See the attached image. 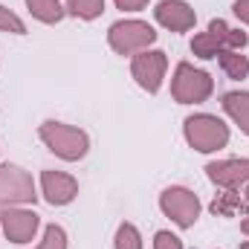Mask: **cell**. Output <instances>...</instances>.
<instances>
[{"mask_svg": "<svg viewBox=\"0 0 249 249\" xmlns=\"http://www.w3.org/2000/svg\"><path fill=\"white\" fill-rule=\"evenodd\" d=\"M0 229L6 235V241L12 244H32L38 229H41V217L35 209H20V206H6L0 214Z\"/></svg>", "mask_w": 249, "mask_h": 249, "instance_id": "obj_8", "label": "cell"}, {"mask_svg": "<svg viewBox=\"0 0 249 249\" xmlns=\"http://www.w3.org/2000/svg\"><path fill=\"white\" fill-rule=\"evenodd\" d=\"M38 136L41 142L58 157L64 162H78L87 157L90 151V136L75 127V124H67V122H55V119H47V122L38 124Z\"/></svg>", "mask_w": 249, "mask_h": 249, "instance_id": "obj_1", "label": "cell"}, {"mask_svg": "<svg viewBox=\"0 0 249 249\" xmlns=\"http://www.w3.org/2000/svg\"><path fill=\"white\" fill-rule=\"evenodd\" d=\"M67 15L78 20H96L105 15V0H67Z\"/></svg>", "mask_w": 249, "mask_h": 249, "instance_id": "obj_16", "label": "cell"}, {"mask_svg": "<svg viewBox=\"0 0 249 249\" xmlns=\"http://www.w3.org/2000/svg\"><path fill=\"white\" fill-rule=\"evenodd\" d=\"M32 249H67V232H64V226L50 223L44 229V238L38 241V247H32Z\"/></svg>", "mask_w": 249, "mask_h": 249, "instance_id": "obj_18", "label": "cell"}, {"mask_svg": "<svg viewBox=\"0 0 249 249\" xmlns=\"http://www.w3.org/2000/svg\"><path fill=\"white\" fill-rule=\"evenodd\" d=\"M35 183L32 177L18 168V165H0V203H12V206H20V203H35Z\"/></svg>", "mask_w": 249, "mask_h": 249, "instance_id": "obj_9", "label": "cell"}, {"mask_svg": "<svg viewBox=\"0 0 249 249\" xmlns=\"http://www.w3.org/2000/svg\"><path fill=\"white\" fill-rule=\"evenodd\" d=\"M107 44L116 55H130L133 58L136 53H145L157 44V29L148 20L124 18V20H116L107 29Z\"/></svg>", "mask_w": 249, "mask_h": 249, "instance_id": "obj_4", "label": "cell"}, {"mask_svg": "<svg viewBox=\"0 0 249 249\" xmlns=\"http://www.w3.org/2000/svg\"><path fill=\"white\" fill-rule=\"evenodd\" d=\"M142 235H139V229L133 226V223H119V229H116V238H113V249H142Z\"/></svg>", "mask_w": 249, "mask_h": 249, "instance_id": "obj_17", "label": "cell"}, {"mask_svg": "<svg viewBox=\"0 0 249 249\" xmlns=\"http://www.w3.org/2000/svg\"><path fill=\"white\" fill-rule=\"evenodd\" d=\"M232 12H235L238 20H244L249 26V0H235V3H232Z\"/></svg>", "mask_w": 249, "mask_h": 249, "instance_id": "obj_22", "label": "cell"}, {"mask_svg": "<svg viewBox=\"0 0 249 249\" xmlns=\"http://www.w3.org/2000/svg\"><path fill=\"white\" fill-rule=\"evenodd\" d=\"M214 93V78L194 64L180 61L171 75V96L177 105H203Z\"/></svg>", "mask_w": 249, "mask_h": 249, "instance_id": "obj_5", "label": "cell"}, {"mask_svg": "<svg viewBox=\"0 0 249 249\" xmlns=\"http://www.w3.org/2000/svg\"><path fill=\"white\" fill-rule=\"evenodd\" d=\"M206 177L220 188H238L249 183V160L235 157V160H214L206 165Z\"/></svg>", "mask_w": 249, "mask_h": 249, "instance_id": "obj_12", "label": "cell"}, {"mask_svg": "<svg viewBox=\"0 0 249 249\" xmlns=\"http://www.w3.org/2000/svg\"><path fill=\"white\" fill-rule=\"evenodd\" d=\"M241 232H244V235H249V217H244V223H241Z\"/></svg>", "mask_w": 249, "mask_h": 249, "instance_id": "obj_23", "label": "cell"}, {"mask_svg": "<svg viewBox=\"0 0 249 249\" xmlns=\"http://www.w3.org/2000/svg\"><path fill=\"white\" fill-rule=\"evenodd\" d=\"M154 249H183V241H180L174 232L160 229V232L154 235Z\"/></svg>", "mask_w": 249, "mask_h": 249, "instance_id": "obj_20", "label": "cell"}, {"mask_svg": "<svg viewBox=\"0 0 249 249\" xmlns=\"http://www.w3.org/2000/svg\"><path fill=\"white\" fill-rule=\"evenodd\" d=\"M41 197L50 206H70L78 197V180L72 174L44 168L41 171Z\"/></svg>", "mask_w": 249, "mask_h": 249, "instance_id": "obj_10", "label": "cell"}, {"mask_svg": "<svg viewBox=\"0 0 249 249\" xmlns=\"http://www.w3.org/2000/svg\"><path fill=\"white\" fill-rule=\"evenodd\" d=\"M183 136L197 154H217L229 145V124L212 113H194L183 122Z\"/></svg>", "mask_w": 249, "mask_h": 249, "instance_id": "obj_2", "label": "cell"}, {"mask_svg": "<svg viewBox=\"0 0 249 249\" xmlns=\"http://www.w3.org/2000/svg\"><path fill=\"white\" fill-rule=\"evenodd\" d=\"M241 249H249V241H247V244H241Z\"/></svg>", "mask_w": 249, "mask_h": 249, "instance_id": "obj_24", "label": "cell"}, {"mask_svg": "<svg viewBox=\"0 0 249 249\" xmlns=\"http://www.w3.org/2000/svg\"><path fill=\"white\" fill-rule=\"evenodd\" d=\"M247 44H249L247 32L232 29L226 20L214 18L206 32H200V35L191 38V53H194L197 58H203V61H212V58H217L220 53H226V50H244Z\"/></svg>", "mask_w": 249, "mask_h": 249, "instance_id": "obj_3", "label": "cell"}, {"mask_svg": "<svg viewBox=\"0 0 249 249\" xmlns=\"http://www.w3.org/2000/svg\"><path fill=\"white\" fill-rule=\"evenodd\" d=\"M0 32H9V35H26V23L9 9L0 3Z\"/></svg>", "mask_w": 249, "mask_h": 249, "instance_id": "obj_19", "label": "cell"}, {"mask_svg": "<svg viewBox=\"0 0 249 249\" xmlns=\"http://www.w3.org/2000/svg\"><path fill=\"white\" fill-rule=\"evenodd\" d=\"M116 3V9H122V12H142L151 0H113Z\"/></svg>", "mask_w": 249, "mask_h": 249, "instance_id": "obj_21", "label": "cell"}, {"mask_svg": "<svg viewBox=\"0 0 249 249\" xmlns=\"http://www.w3.org/2000/svg\"><path fill=\"white\" fill-rule=\"evenodd\" d=\"M217 61H220V70H223L232 81H244L249 75V58L241 50H226V53L217 55Z\"/></svg>", "mask_w": 249, "mask_h": 249, "instance_id": "obj_15", "label": "cell"}, {"mask_svg": "<svg viewBox=\"0 0 249 249\" xmlns=\"http://www.w3.org/2000/svg\"><path fill=\"white\" fill-rule=\"evenodd\" d=\"M165 72H168V55L162 50H145V53H136L130 58V75L133 81L145 90V93H160L162 81H165Z\"/></svg>", "mask_w": 249, "mask_h": 249, "instance_id": "obj_7", "label": "cell"}, {"mask_svg": "<svg viewBox=\"0 0 249 249\" xmlns=\"http://www.w3.org/2000/svg\"><path fill=\"white\" fill-rule=\"evenodd\" d=\"M26 9L35 20L53 26V23H61L64 15H67V6L61 0H26Z\"/></svg>", "mask_w": 249, "mask_h": 249, "instance_id": "obj_14", "label": "cell"}, {"mask_svg": "<svg viewBox=\"0 0 249 249\" xmlns=\"http://www.w3.org/2000/svg\"><path fill=\"white\" fill-rule=\"evenodd\" d=\"M223 110L232 122L249 136V90H232L223 96Z\"/></svg>", "mask_w": 249, "mask_h": 249, "instance_id": "obj_13", "label": "cell"}, {"mask_svg": "<svg viewBox=\"0 0 249 249\" xmlns=\"http://www.w3.org/2000/svg\"><path fill=\"white\" fill-rule=\"evenodd\" d=\"M154 18L168 32H188L197 23V12L186 0H160L157 9H154Z\"/></svg>", "mask_w": 249, "mask_h": 249, "instance_id": "obj_11", "label": "cell"}, {"mask_svg": "<svg viewBox=\"0 0 249 249\" xmlns=\"http://www.w3.org/2000/svg\"><path fill=\"white\" fill-rule=\"evenodd\" d=\"M160 212L177 226V229H191L200 220V197L186 186H168L160 194Z\"/></svg>", "mask_w": 249, "mask_h": 249, "instance_id": "obj_6", "label": "cell"}]
</instances>
